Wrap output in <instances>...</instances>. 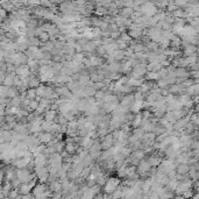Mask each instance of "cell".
<instances>
[{
  "label": "cell",
  "instance_id": "cell-1",
  "mask_svg": "<svg viewBox=\"0 0 199 199\" xmlns=\"http://www.w3.org/2000/svg\"><path fill=\"white\" fill-rule=\"evenodd\" d=\"M121 184V179L118 177H110L107 178L106 183L104 185V191L107 194H112L113 192L118 189V186Z\"/></svg>",
  "mask_w": 199,
  "mask_h": 199
},
{
  "label": "cell",
  "instance_id": "cell-2",
  "mask_svg": "<svg viewBox=\"0 0 199 199\" xmlns=\"http://www.w3.org/2000/svg\"><path fill=\"white\" fill-rule=\"evenodd\" d=\"M48 164V158L44 154H37L35 155L34 158V168H42V167H47Z\"/></svg>",
  "mask_w": 199,
  "mask_h": 199
},
{
  "label": "cell",
  "instance_id": "cell-3",
  "mask_svg": "<svg viewBox=\"0 0 199 199\" xmlns=\"http://www.w3.org/2000/svg\"><path fill=\"white\" fill-rule=\"evenodd\" d=\"M37 139H38L41 144H44V146H45V144H48V143L54 139V135H52L51 133L42 132L37 135Z\"/></svg>",
  "mask_w": 199,
  "mask_h": 199
},
{
  "label": "cell",
  "instance_id": "cell-4",
  "mask_svg": "<svg viewBox=\"0 0 199 199\" xmlns=\"http://www.w3.org/2000/svg\"><path fill=\"white\" fill-rule=\"evenodd\" d=\"M43 117H44V121L52 124V122L55 121L56 117H57V112L51 111V110H48V111H45V112H44Z\"/></svg>",
  "mask_w": 199,
  "mask_h": 199
},
{
  "label": "cell",
  "instance_id": "cell-5",
  "mask_svg": "<svg viewBox=\"0 0 199 199\" xmlns=\"http://www.w3.org/2000/svg\"><path fill=\"white\" fill-rule=\"evenodd\" d=\"M133 103H134V97H133V93H131V95H125V97L121 99V104L120 105L131 108Z\"/></svg>",
  "mask_w": 199,
  "mask_h": 199
},
{
  "label": "cell",
  "instance_id": "cell-6",
  "mask_svg": "<svg viewBox=\"0 0 199 199\" xmlns=\"http://www.w3.org/2000/svg\"><path fill=\"white\" fill-rule=\"evenodd\" d=\"M176 174L178 175H187L189 174V171H190V167L187 165V164H177L176 167Z\"/></svg>",
  "mask_w": 199,
  "mask_h": 199
},
{
  "label": "cell",
  "instance_id": "cell-7",
  "mask_svg": "<svg viewBox=\"0 0 199 199\" xmlns=\"http://www.w3.org/2000/svg\"><path fill=\"white\" fill-rule=\"evenodd\" d=\"M52 193H57V192L62 191V184L59 181H54L49 184V187H48Z\"/></svg>",
  "mask_w": 199,
  "mask_h": 199
},
{
  "label": "cell",
  "instance_id": "cell-8",
  "mask_svg": "<svg viewBox=\"0 0 199 199\" xmlns=\"http://www.w3.org/2000/svg\"><path fill=\"white\" fill-rule=\"evenodd\" d=\"M134 157V158H136L138 161H142L144 157H146V154H144V151L143 150H141V149H136V150H133L132 154H131Z\"/></svg>",
  "mask_w": 199,
  "mask_h": 199
},
{
  "label": "cell",
  "instance_id": "cell-9",
  "mask_svg": "<svg viewBox=\"0 0 199 199\" xmlns=\"http://www.w3.org/2000/svg\"><path fill=\"white\" fill-rule=\"evenodd\" d=\"M95 99H97V100H103L104 98L106 97V93L104 92L103 90H100V91H96V93H95Z\"/></svg>",
  "mask_w": 199,
  "mask_h": 199
},
{
  "label": "cell",
  "instance_id": "cell-10",
  "mask_svg": "<svg viewBox=\"0 0 199 199\" xmlns=\"http://www.w3.org/2000/svg\"><path fill=\"white\" fill-rule=\"evenodd\" d=\"M7 91H8V88L4 86V85L0 86V99L7 98Z\"/></svg>",
  "mask_w": 199,
  "mask_h": 199
},
{
  "label": "cell",
  "instance_id": "cell-11",
  "mask_svg": "<svg viewBox=\"0 0 199 199\" xmlns=\"http://www.w3.org/2000/svg\"><path fill=\"white\" fill-rule=\"evenodd\" d=\"M194 193H196V192L193 191L192 189H190V190H187V191L183 192V193H182V197L185 199H191V197L194 194Z\"/></svg>",
  "mask_w": 199,
  "mask_h": 199
},
{
  "label": "cell",
  "instance_id": "cell-12",
  "mask_svg": "<svg viewBox=\"0 0 199 199\" xmlns=\"http://www.w3.org/2000/svg\"><path fill=\"white\" fill-rule=\"evenodd\" d=\"M189 70L190 71H198V63H193L189 65Z\"/></svg>",
  "mask_w": 199,
  "mask_h": 199
},
{
  "label": "cell",
  "instance_id": "cell-13",
  "mask_svg": "<svg viewBox=\"0 0 199 199\" xmlns=\"http://www.w3.org/2000/svg\"><path fill=\"white\" fill-rule=\"evenodd\" d=\"M4 199H13V198H9V197H6V198H4Z\"/></svg>",
  "mask_w": 199,
  "mask_h": 199
}]
</instances>
